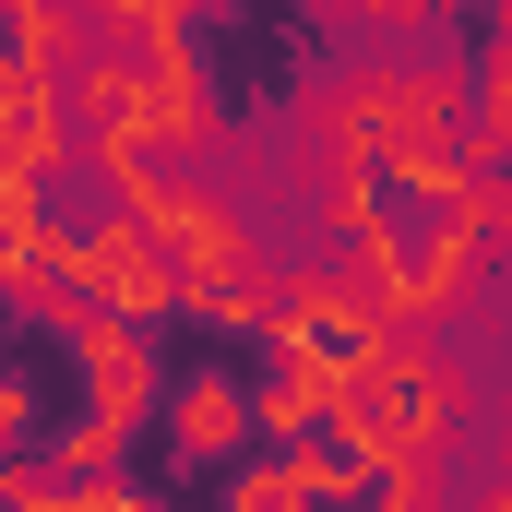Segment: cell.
Here are the masks:
<instances>
[{"mask_svg": "<svg viewBox=\"0 0 512 512\" xmlns=\"http://www.w3.org/2000/svg\"><path fill=\"white\" fill-rule=\"evenodd\" d=\"M465 72H477V155L512 167V24H489V36L465 48Z\"/></svg>", "mask_w": 512, "mask_h": 512, "instance_id": "cell-3", "label": "cell"}, {"mask_svg": "<svg viewBox=\"0 0 512 512\" xmlns=\"http://www.w3.org/2000/svg\"><path fill=\"white\" fill-rule=\"evenodd\" d=\"M489 24H512V0H489Z\"/></svg>", "mask_w": 512, "mask_h": 512, "instance_id": "cell-5", "label": "cell"}, {"mask_svg": "<svg viewBox=\"0 0 512 512\" xmlns=\"http://www.w3.org/2000/svg\"><path fill=\"white\" fill-rule=\"evenodd\" d=\"M155 441H167L179 477H227L262 441V382H239V370H179L167 405H155Z\"/></svg>", "mask_w": 512, "mask_h": 512, "instance_id": "cell-2", "label": "cell"}, {"mask_svg": "<svg viewBox=\"0 0 512 512\" xmlns=\"http://www.w3.org/2000/svg\"><path fill=\"white\" fill-rule=\"evenodd\" d=\"M334 441L382 465V501H441L453 441H465V370L441 358V334H429V322H393L382 346L358 358Z\"/></svg>", "mask_w": 512, "mask_h": 512, "instance_id": "cell-1", "label": "cell"}, {"mask_svg": "<svg viewBox=\"0 0 512 512\" xmlns=\"http://www.w3.org/2000/svg\"><path fill=\"white\" fill-rule=\"evenodd\" d=\"M489 501H512V465H501V477H489Z\"/></svg>", "mask_w": 512, "mask_h": 512, "instance_id": "cell-4", "label": "cell"}]
</instances>
